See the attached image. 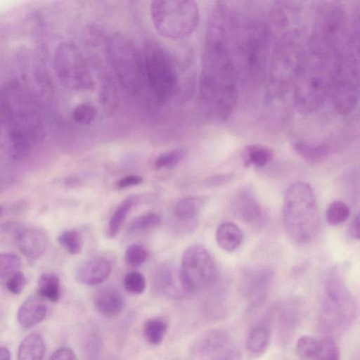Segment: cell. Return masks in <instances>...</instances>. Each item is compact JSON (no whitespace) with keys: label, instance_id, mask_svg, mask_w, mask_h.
<instances>
[{"label":"cell","instance_id":"obj_1","mask_svg":"<svg viewBox=\"0 0 360 360\" xmlns=\"http://www.w3.org/2000/svg\"><path fill=\"white\" fill-rule=\"evenodd\" d=\"M349 26L340 11L321 8L314 13L302 65L293 88V105L300 114L318 110L329 96Z\"/></svg>","mask_w":360,"mask_h":360},{"label":"cell","instance_id":"obj_2","mask_svg":"<svg viewBox=\"0 0 360 360\" xmlns=\"http://www.w3.org/2000/svg\"><path fill=\"white\" fill-rule=\"evenodd\" d=\"M238 77L233 54L231 9L214 4L209 17L202 56L199 92L208 113L224 121L233 112L238 98Z\"/></svg>","mask_w":360,"mask_h":360},{"label":"cell","instance_id":"obj_3","mask_svg":"<svg viewBox=\"0 0 360 360\" xmlns=\"http://www.w3.org/2000/svg\"><path fill=\"white\" fill-rule=\"evenodd\" d=\"M2 127L6 131L8 153L27 158L45 137V128L33 93L25 84L12 81L1 91Z\"/></svg>","mask_w":360,"mask_h":360},{"label":"cell","instance_id":"obj_4","mask_svg":"<svg viewBox=\"0 0 360 360\" xmlns=\"http://www.w3.org/2000/svg\"><path fill=\"white\" fill-rule=\"evenodd\" d=\"M233 58L238 80L251 88L266 80L271 52V31L263 19L231 13Z\"/></svg>","mask_w":360,"mask_h":360},{"label":"cell","instance_id":"obj_5","mask_svg":"<svg viewBox=\"0 0 360 360\" xmlns=\"http://www.w3.org/2000/svg\"><path fill=\"white\" fill-rule=\"evenodd\" d=\"M300 18L274 26L277 35L271 47L266 77L269 101L283 98L293 90L306 48L307 39Z\"/></svg>","mask_w":360,"mask_h":360},{"label":"cell","instance_id":"obj_6","mask_svg":"<svg viewBox=\"0 0 360 360\" xmlns=\"http://www.w3.org/2000/svg\"><path fill=\"white\" fill-rule=\"evenodd\" d=\"M359 15L354 18L340 58L329 97L339 114L353 112L359 97Z\"/></svg>","mask_w":360,"mask_h":360},{"label":"cell","instance_id":"obj_7","mask_svg":"<svg viewBox=\"0 0 360 360\" xmlns=\"http://www.w3.org/2000/svg\"><path fill=\"white\" fill-rule=\"evenodd\" d=\"M282 218L285 231L295 243L304 245L313 240L319 228V214L316 195L309 184L297 181L288 188Z\"/></svg>","mask_w":360,"mask_h":360},{"label":"cell","instance_id":"obj_8","mask_svg":"<svg viewBox=\"0 0 360 360\" xmlns=\"http://www.w3.org/2000/svg\"><path fill=\"white\" fill-rule=\"evenodd\" d=\"M107 53L118 82L131 94L143 88L145 74L141 51L127 34L116 32L108 37Z\"/></svg>","mask_w":360,"mask_h":360},{"label":"cell","instance_id":"obj_9","mask_svg":"<svg viewBox=\"0 0 360 360\" xmlns=\"http://www.w3.org/2000/svg\"><path fill=\"white\" fill-rule=\"evenodd\" d=\"M150 13L155 30L171 39H180L191 34L200 20L198 4L190 0L153 1Z\"/></svg>","mask_w":360,"mask_h":360},{"label":"cell","instance_id":"obj_10","mask_svg":"<svg viewBox=\"0 0 360 360\" xmlns=\"http://www.w3.org/2000/svg\"><path fill=\"white\" fill-rule=\"evenodd\" d=\"M145 77L150 89L160 103L169 101L175 95L178 72L171 53L159 43L150 40L142 52Z\"/></svg>","mask_w":360,"mask_h":360},{"label":"cell","instance_id":"obj_11","mask_svg":"<svg viewBox=\"0 0 360 360\" xmlns=\"http://www.w3.org/2000/svg\"><path fill=\"white\" fill-rule=\"evenodd\" d=\"M356 316V304L347 288L339 278H329L320 312L321 329L328 336L340 333L352 324Z\"/></svg>","mask_w":360,"mask_h":360},{"label":"cell","instance_id":"obj_12","mask_svg":"<svg viewBox=\"0 0 360 360\" xmlns=\"http://www.w3.org/2000/svg\"><path fill=\"white\" fill-rule=\"evenodd\" d=\"M54 72L59 82L71 91H86L95 83L88 63L79 47L72 41L60 42L53 57Z\"/></svg>","mask_w":360,"mask_h":360},{"label":"cell","instance_id":"obj_13","mask_svg":"<svg viewBox=\"0 0 360 360\" xmlns=\"http://www.w3.org/2000/svg\"><path fill=\"white\" fill-rule=\"evenodd\" d=\"M217 276V265L205 248L201 245H192L185 250L179 277L186 291L197 292L207 289L215 283Z\"/></svg>","mask_w":360,"mask_h":360},{"label":"cell","instance_id":"obj_14","mask_svg":"<svg viewBox=\"0 0 360 360\" xmlns=\"http://www.w3.org/2000/svg\"><path fill=\"white\" fill-rule=\"evenodd\" d=\"M196 351L200 360H242L230 336L222 330L205 334L199 340Z\"/></svg>","mask_w":360,"mask_h":360},{"label":"cell","instance_id":"obj_15","mask_svg":"<svg viewBox=\"0 0 360 360\" xmlns=\"http://www.w3.org/2000/svg\"><path fill=\"white\" fill-rule=\"evenodd\" d=\"M273 278L267 268H255L244 272L240 283V290L252 306L259 304L265 298Z\"/></svg>","mask_w":360,"mask_h":360},{"label":"cell","instance_id":"obj_16","mask_svg":"<svg viewBox=\"0 0 360 360\" xmlns=\"http://www.w3.org/2000/svg\"><path fill=\"white\" fill-rule=\"evenodd\" d=\"M233 214L245 223H257L263 215L262 207L252 188H239L231 200Z\"/></svg>","mask_w":360,"mask_h":360},{"label":"cell","instance_id":"obj_17","mask_svg":"<svg viewBox=\"0 0 360 360\" xmlns=\"http://www.w3.org/2000/svg\"><path fill=\"white\" fill-rule=\"evenodd\" d=\"M112 265L104 257L91 258L81 264L76 270V280L86 285H94L104 281L110 274Z\"/></svg>","mask_w":360,"mask_h":360},{"label":"cell","instance_id":"obj_18","mask_svg":"<svg viewBox=\"0 0 360 360\" xmlns=\"http://www.w3.org/2000/svg\"><path fill=\"white\" fill-rule=\"evenodd\" d=\"M20 251L26 257L36 259L41 257L48 247V235L39 228H30L20 232L16 237Z\"/></svg>","mask_w":360,"mask_h":360},{"label":"cell","instance_id":"obj_19","mask_svg":"<svg viewBox=\"0 0 360 360\" xmlns=\"http://www.w3.org/2000/svg\"><path fill=\"white\" fill-rule=\"evenodd\" d=\"M266 318L271 326L277 325L281 337L288 338L298 324L300 311L295 304L285 303L273 309Z\"/></svg>","mask_w":360,"mask_h":360},{"label":"cell","instance_id":"obj_20","mask_svg":"<svg viewBox=\"0 0 360 360\" xmlns=\"http://www.w3.org/2000/svg\"><path fill=\"white\" fill-rule=\"evenodd\" d=\"M44 300L39 294H36L21 304L17 313V320L22 328H31L45 319L48 309Z\"/></svg>","mask_w":360,"mask_h":360},{"label":"cell","instance_id":"obj_21","mask_svg":"<svg viewBox=\"0 0 360 360\" xmlns=\"http://www.w3.org/2000/svg\"><path fill=\"white\" fill-rule=\"evenodd\" d=\"M94 304L103 316L112 318L123 310L125 302L122 294L112 287L101 288L94 296Z\"/></svg>","mask_w":360,"mask_h":360},{"label":"cell","instance_id":"obj_22","mask_svg":"<svg viewBox=\"0 0 360 360\" xmlns=\"http://www.w3.org/2000/svg\"><path fill=\"white\" fill-rule=\"evenodd\" d=\"M271 324L265 319L255 324L248 334L246 348L253 355L263 354L268 348L271 340Z\"/></svg>","mask_w":360,"mask_h":360},{"label":"cell","instance_id":"obj_23","mask_svg":"<svg viewBox=\"0 0 360 360\" xmlns=\"http://www.w3.org/2000/svg\"><path fill=\"white\" fill-rule=\"evenodd\" d=\"M244 239L241 229L234 223H221L216 231L218 245L224 251L231 252L240 248Z\"/></svg>","mask_w":360,"mask_h":360},{"label":"cell","instance_id":"obj_24","mask_svg":"<svg viewBox=\"0 0 360 360\" xmlns=\"http://www.w3.org/2000/svg\"><path fill=\"white\" fill-rule=\"evenodd\" d=\"M45 349L44 340L41 334L32 333L20 342L17 360H42Z\"/></svg>","mask_w":360,"mask_h":360},{"label":"cell","instance_id":"obj_25","mask_svg":"<svg viewBox=\"0 0 360 360\" xmlns=\"http://www.w3.org/2000/svg\"><path fill=\"white\" fill-rule=\"evenodd\" d=\"M294 150L304 160L316 162L324 160L330 153V148L323 143H313L296 140L292 143Z\"/></svg>","mask_w":360,"mask_h":360},{"label":"cell","instance_id":"obj_26","mask_svg":"<svg viewBox=\"0 0 360 360\" xmlns=\"http://www.w3.org/2000/svg\"><path fill=\"white\" fill-rule=\"evenodd\" d=\"M273 158V152L267 146L261 144L248 146L243 153V164L246 167H262Z\"/></svg>","mask_w":360,"mask_h":360},{"label":"cell","instance_id":"obj_27","mask_svg":"<svg viewBox=\"0 0 360 360\" xmlns=\"http://www.w3.org/2000/svg\"><path fill=\"white\" fill-rule=\"evenodd\" d=\"M38 294L43 298L56 302L60 297V279L53 272H46L40 275L37 281Z\"/></svg>","mask_w":360,"mask_h":360},{"label":"cell","instance_id":"obj_28","mask_svg":"<svg viewBox=\"0 0 360 360\" xmlns=\"http://www.w3.org/2000/svg\"><path fill=\"white\" fill-rule=\"evenodd\" d=\"M204 200L200 197L189 196L179 200L175 207V216L181 220H189L195 217L200 212Z\"/></svg>","mask_w":360,"mask_h":360},{"label":"cell","instance_id":"obj_29","mask_svg":"<svg viewBox=\"0 0 360 360\" xmlns=\"http://www.w3.org/2000/svg\"><path fill=\"white\" fill-rule=\"evenodd\" d=\"M320 340L309 335L300 336L295 345V351L300 360H319Z\"/></svg>","mask_w":360,"mask_h":360},{"label":"cell","instance_id":"obj_30","mask_svg":"<svg viewBox=\"0 0 360 360\" xmlns=\"http://www.w3.org/2000/svg\"><path fill=\"white\" fill-rule=\"evenodd\" d=\"M134 197L124 200L113 212L108 224L107 235L109 238H114L120 231L122 224L130 210L134 204Z\"/></svg>","mask_w":360,"mask_h":360},{"label":"cell","instance_id":"obj_31","mask_svg":"<svg viewBox=\"0 0 360 360\" xmlns=\"http://www.w3.org/2000/svg\"><path fill=\"white\" fill-rule=\"evenodd\" d=\"M168 325L161 319H152L146 321L144 333L148 341L153 345H160L166 334Z\"/></svg>","mask_w":360,"mask_h":360},{"label":"cell","instance_id":"obj_32","mask_svg":"<svg viewBox=\"0 0 360 360\" xmlns=\"http://www.w3.org/2000/svg\"><path fill=\"white\" fill-rule=\"evenodd\" d=\"M349 207L342 200H335L326 210V217L331 226H337L345 222L349 216Z\"/></svg>","mask_w":360,"mask_h":360},{"label":"cell","instance_id":"obj_33","mask_svg":"<svg viewBox=\"0 0 360 360\" xmlns=\"http://www.w3.org/2000/svg\"><path fill=\"white\" fill-rule=\"evenodd\" d=\"M58 242L71 255H77L82 249V237L76 230L64 231L58 236Z\"/></svg>","mask_w":360,"mask_h":360},{"label":"cell","instance_id":"obj_34","mask_svg":"<svg viewBox=\"0 0 360 360\" xmlns=\"http://www.w3.org/2000/svg\"><path fill=\"white\" fill-rule=\"evenodd\" d=\"M21 260L20 257L13 253H0V278H10L17 271H20Z\"/></svg>","mask_w":360,"mask_h":360},{"label":"cell","instance_id":"obj_35","mask_svg":"<svg viewBox=\"0 0 360 360\" xmlns=\"http://www.w3.org/2000/svg\"><path fill=\"white\" fill-rule=\"evenodd\" d=\"M97 110L94 105L84 102L77 105L72 112L73 120L80 124H90L96 119Z\"/></svg>","mask_w":360,"mask_h":360},{"label":"cell","instance_id":"obj_36","mask_svg":"<svg viewBox=\"0 0 360 360\" xmlns=\"http://www.w3.org/2000/svg\"><path fill=\"white\" fill-rule=\"evenodd\" d=\"M160 224V217L153 212H148L135 218L129 226L131 233L141 232L155 228Z\"/></svg>","mask_w":360,"mask_h":360},{"label":"cell","instance_id":"obj_37","mask_svg":"<svg viewBox=\"0 0 360 360\" xmlns=\"http://www.w3.org/2000/svg\"><path fill=\"white\" fill-rule=\"evenodd\" d=\"M185 150L183 148H175L160 154L155 161L157 169H170L176 166L184 158Z\"/></svg>","mask_w":360,"mask_h":360},{"label":"cell","instance_id":"obj_38","mask_svg":"<svg viewBox=\"0 0 360 360\" xmlns=\"http://www.w3.org/2000/svg\"><path fill=\"white\" fill-rule=\"evenodd\" d=\"M148 258V252L141 245L132 244L129 245L124 253L126 263L132 267L141 266Z\"/></svg>","mask_w":360,"mask_h":360},{"label":"cell","instance_id":"obj_39","mask_svg":"<svg viewBox=\"0 0 360 360\" xmlns=\"http://www.w3.org/2000/svg\"><path fill=\"white\" fill-rule=\"evenodd\" d=\"M124 286L131 293L141 294L146 289V281L140 272L132 271L125 275Z\"/></svg>","mask_w":360,"mask_h":360},{"label":"cell","instance_id":"obj_40","mask_svg":"<svg viewBox=\"0 0 360 360\" xmlns=\"http://www.w3.org/2000/svg\"><path fill=\"white\" fill-rule=\"evenodd\" d=\"M320 342L319 360H340V349L333 337L326 335Z\"/></svg>","mask_w":360,"mask_h":360},{"label":"cell","instance_id":"obj_41","mask_svg":"<svg viewBox=\"0 0 360 360\" xmlns=\"http://www.w3.org/2000/svg\"><path fill=\"white\" fill-rule=\"evenodd\" d=\"M27 283V279L21 271H18L8 278L6 286L9 292L14 295L20 294Z\"/></svg>","mask_w":360,"mask_h":360},{"label":"cell","instance_id":"obj_42","mask_svg":"<svg viewBox=\"0 0 360 360\" xmlns=\"http://www.w3.org/2000/svg\"><path fill=\"white\" fill-rule=\"evenodd\" d=\"M49 360H77V357L70 348L61 347L55 351Z\"/></svg>","mask_w":360,"mask_h":360},{"label":"cell","instance_id":"obj_43","mask_svg":"<svg viewBox=\"0 0 360 360\" xmlns=\"http://www.w3.org/2000/svg\"><path fill=\"white\" fill-rule=\"evenodd\" d=\"M143 181V178L139 175H127L120 179L117 182V186L119 188H125L129 186H136Z\"/></svg>","mask_w":360,"mask_h":360},{"label":"cell","instance_id":"obj_44","mask_svg":"<svg viewBox=\"0 0 360 360\" xmlns=\"http://www.w3.org/2000/svg\"><path fill=\"white\" fill-rule=\"evenodd\" d=\"M233 178L232 174H221L211 177L207 181V184L209 186H219L229 182Z\"/></svg>","mask_w":360,"mask_h":360},{"label":"cell","instance_id":"obj_45","mask_svg":"<svg viewBox=\"0 0 360 360\" xmlns=\"http://www.w3.org/2000/svg\"><path fill=\"white\" fill-rule=\"evenodd\" d=\"M349 235L352 238L356 240H359L360 238V220H359V214H357L355 218L353 219L352 222L350 224L349 229Z\"/></svg>","mask_w":360,"mask_h":360},{"label":"cell","instance_id":"obj_46","mask_svg":"<svg viewBox=\"0 0 360 360\" xmlns=\"http://www.w3.org/2000/svg\"><path fill=\"white\" fill-rule=\"evenodd\" d=\"M0 360H11L10 352L5 347H0Z\"/></svg>","mask_w":360,"mask_h":360},{"label":"cell","instance_id":"obj_47","mask_svg":"<svg viewBox=\"0 0 360 360\" xmlns=\"http://www.w3.org/2000/svg\"><path fill=\"white\" fill-rule=\"evenodd\" d=\"M2 128V117H1V107H0V131Z\"/></svg>","mask_w":360,"mask_h":360},{"label":"cell","instance_id":"obj_48","mask_svg":"<svg viewBox=\"0 0 360 360\" xmlns=\"http://www.w3.org/2000/svg\"><path fill=\"white\" fill-rule=\"evenodd\" d=\"M2 210H3V208H2V207L0 205V217H1V213H2Z\"/></svg>","mask_w":360,"mask_h":360}]
</instances>
